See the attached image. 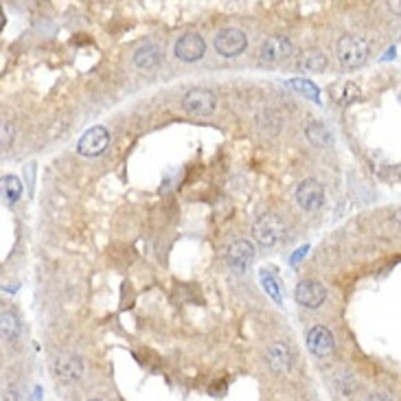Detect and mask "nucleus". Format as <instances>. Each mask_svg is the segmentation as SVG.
Returning a JSON list of instances; mask_svg holds the SVG:
<instances>
[{
	"mask_svg": "<svg viewBox=\"0 0 401 401\" xmlns=\"http://www.w3.org/2000/svg\"><path fill=\"white\" fill-rule=\"evenodd\" d=\"M336 55H338V62L344 68H357V66H362L368 58V42L359 35L347 33L338 40Z\"/></svg>",
	"mask_w": 401,
	"mask_h": 401,
	"instance_id": "obj_1",
	"label": "nucleus"
},
{
	"mask_svg": "<svg viewBox=\"0 0 401 401\" xmlns=\"http://www.w3.org/2000/svg\"><path fill=\"white\" fill-rule=\"evenodd\" d=\"M287 234V224L279 215H261L255 226H253V237L257 239V244L261 246H276L285 239Z\"/></svg>",
	"mask_w": 401,
	"mask_h": 401,
	"instance_id": "obj_2",
	"label": "nucleus"
},
{
	"mask_svg": "<svg viewBox=\"0 0 401 401\" xmlns=\"http://www.w3.org/2000/svg\"><path fill=\"white\" fill-rule=\"evenodd\" d=\"M182 108L193 117H211L215 110V94L206 88H191L185 94Z\"/></svg>",
	"mask_w": 401,
	"mask_h": 401,
	"instance_id": "obj_3",
	"label": "nucleus"
},
{
	"mask_svg": "<svg viewBox=\"0 0 401 401\" xmlns=\"http://www.w3.org/2000/svg\"><path fill=\"white\" fill-rule=\"evenodd\" d=\"M213 44H215V51L219 55H224V58H234V55L244 53L248 40H246V33L241 29H232V26H228V29H222L215 35Z\"/></svg>",
	"mask_w": 401,
	"mask_h": 401,
	"instance_id": "obj_4",
	"label": "nucleus"
},
{
	"mask_svg": "<svg viewBox=\"0 0 401 401\" xmlns=\"http://www.w3.org/2000/svg\"><path fill=\"white\" fill-rule=\"evenodd\" d=\"M296 202L305 211H318L325 204V187L318 180H302L296 187Z\"/></svg>",
	"mask_w": 401,
	"mask_h": 401,
	"instance_id": "obj_5",
	"label": "nucleus"
},
{
	"mask_svg": "<svg viewBox=\"0 0 401 401\" xmlns=\"http://www.w3.org/2000/svg\"><path fill=\"white\" fill-rule=\"evenodd\" d=\"M176 58L180 62H187V64H193L204 58L206 53V42L200 33H185L182 37L176 42Z\"/></svg>",
	"mask_w": 401,
	"mask_h": 401,
	"instance_id": "obj_6",
	"label": "nucleus"
},
{
	"mask_svg": "<svg viewBox=\"0 0 401 401\" xmlns=\"http://www.w3.org/2000/svg\"><path fill=\"white\" fill-rule=\"evenodd\" d=\"M294 298L298 305L307 307V309H318L325 302L327 298V287L321 283V281H314V279H307V281H300L296 292H294Z\"/></svg>",
	"mask_w": 401,
	"mask_h": 401,
	"instance_id": "obj_7",
	"label": "nucleus"
},
{
	"mask_svg": "<svg viewBox=\"0 0 401 401\" xmlns=\"http://www.w3.org/2000/svg\"><path fill=\"white\" fill-rule=\"evenodd\" d=\"M108 143H110V134L105 128L101 126H96V128H90L84 136L79 138V143H77V151L81 156H99L103 154V151L108 149Z\"/></svg>",
	"mask_w": 401,
	"mask_h": 401,
	"instance_id": "obj_8",
	"label": "nucleus"
},
{
	"mask_svg": "<svg viewBox=\"0 0 401 401\" xmlns=\"http://www.w3.org/2000/svg\"><path fill=\"white\" fill-rule=\"evenodd\" d=\"M226 261H228V266L232 272H237V274H246L248 268L253 266V261H255V246L250 241H234L230 248H228V253H226Z\"/></svg>",
	"mask_w": 401,
	"mask_h": 401,
	"instance_id": "obj_9",
	"label": "nucleus"
},
{
	"mask_svg": "<svg viewBox=\"0 0 401 401\" xmlns=\"http://www.w3.org/2000/svg\"><path fill=\"white\" fill-rule=\"evenodd\" d=\"M294 46L292 42H289V37L285 35H270L264 44H261V60H266V62H283L287 60L289 55H292Z\"/></svg>",
	"mask_w": 401,
	"mask_h": 401,
	"instance_id": "obj_10",
	"label": "nucleus"
},
{
	"mask_svg": "<svg viewBox=\"0 0 401 401\" xmlns=\"http://www.w3.org/2000/svg\"><path fill=\"white\" fill-rule=\"evenodd\" d=\"M53 370L55 375H58V379L66 384H75L84 377V362H81V357L77 355H62L55 359Z\"/></svg>",
	"mask_w": 401,
	"mask_h": 401,
	"instance_id": "obj_11",
	"label": "nucleus"
},
{
	"mask_svg": "<svg viewBox=\"0 0 401 401\" xmlns=\"http://www.w3.org/2000/svg\"><path fill=\"white\" fill-rule=\"evenodd\" d=\"M307 347L316 357H325L334 351V336L327 327L318 325L307 334Z\"/></svg>",
	"mask_w": 401,
	"mask_h": 401,
	"instance_id": "obj_12",
	"label": "nucleus"
},
{
	"mask_svg": "<svg viewBox=\"0 0 401 401\" xmlns=\"http://www.w3.org/2000/svg\"><path fill=\"white\" fill-rule=\"evenodd\" d=\"M266 362L274 373L283 375V373L292 368V353H289V349L283 342H272L266 351Z\"/></svg>",
	"mask_w": 401,
	"mask_h": 401,
	"instance_id": "obj_13",
	"label": "nucleus"
},
{
	"mask_svg": "<svg viewBox=\"0 0 401 401\" xmlns=\"http://www.w3.org/2000/svg\"><path fill=\"white\" fill-rule=\"evenodd\" d=\"M134 66L141 68V71H154V68L162 62V51L158 44L147 42L143 46H138L134 51Z\"/></svg>",
	"mask_w": 401,
	"mask_h": 401,
	"instance_id": "obj_14",
	"label": "nucleus"
},
{
	"mask_svg": "<svg viewBox=\"0 0 401 401\" xmlns=\"http://www.w3.org/2000/svg\"><path fill=\"white\" fill-rule=\"evenodd\" d=\"M296 66H298V71H305V73H323L327 68V55L316 49L305 51L298 58Z\"/></svg>",
	"mask_w": 401,
	"mask_h": 401,
	"instance_id": "obj_15",
	"label": "nucleus"
},
{
	"mask_svg": "<svg viewBox=\"0 0 401 401\" xmlns=\"http://www.w3.org/2000/svg\"><path fill=\"white\" fill-rule=\"evenodd\" d=\"M305 134L309 138V143L316 147H329L331 143H334V136H331L327 126L321 121H309L307 128H305Z\"/></svg>",
	"mask_w": 401,
	"mask_h": 401,
	"instance_id": "obj_16",
	"label": "nucleus"
},
{
	"mask_svg": "<svg viewBox=\"0 0 401 401\" xmlns=\"http://www.w3.org/2000/svg\"><path fill=\"white\" fill-rule=\"evenodd\" d=\"M331 96H334V101L340 103V105H349L351 101H355L359 96V88L351 81H342V84H334L331 86Z\"/></svg>",
	"mask_w": 401,
	"mask_h": 401,
	"instance_id": "obj_17",
	"label": "nucleus"
},
{
	"mask_svg": "<svg viewBox=\"0 0 401 401\" xmlns=\"http://www.w3.org/2000/svg\"><path fill=\"white\" fill-rule=\"evenodd\" d=\"M0 327H3V338L9 342L20 336V321L11 309H3V314H0Z\"/></svg>",
	"mask_w": 401,
	"mask_h": 401,
	"instance_id": "obj_18",
	"label": "nucleus"
},
{
	"mask_svg": "<svg viewBox=\"0 0 401 401\" xmlns=\"http://www.w3.org/2000/svg\"><path fill=\"white\" fill-rule=\"evenodd\" d=\"M3 193H5V200L9 204H16L22 196V182L16 176H5L3 178Z\"/></svg>",
	"mask_w": 401,
	"mask_h": 401,
	"instance_id": "obj_19",
	"label": "nucleus"
},
{
	"mask_svg": "<svg viewBox=\"0 0 401 401\" xmlns=\"http://www.w3.org/2000/svg\"><path fill=\"white\" fill-rule=\"evenodd\" d=\"M289 88H294L296 92L305 94L307 99H312L314 103H321V96H318L321 92H318V88L307 79H292V81H289Z\"/></svg>",
	"mask_w": 401,
	"mask_h": 401,
	"instance_id": "obj_20",
	"label": "nucleus"
},
{
	"mask_svg": "<svg viewBox=\"0 0 401 401\" xmlns=\"http://www.w3.org/2000/svg\"><path fill=\"white\" fill-rule=\"evenodd\" d=\"M261 285L266 287V292L276 300V302H281L283 300V294H281V285H279V281L274 279V274H270L268 270H264L261 272Z\"/></svg>",
	"mask_w": 401,
	"mask_h": 401,
	"instance_id": "obj_21",
	"label": "nucleus"
},
{
	"mask_svg": "<svg viewBox=\"0 0 401 401\" xmlns=\"http://www.w3.org/2000/svg\"><path fill=\"white\" fill-rule=\"evenodd\" d=\"M3 401H24V395L18 386H9V389H5V393H3Z\"/></svg>",
	"mask_w": 401,
	"mask_h": 401,
	"instance_id": "obj_22",
	"label": "nucleus"
},
{
	"mask_svg": "<svg viewBox=\"0 0 401 401\" xmlns=\"http://www.w3.org/2000/svg\"><path fill=\"white\" fill-rule=\"evenodd\" d=\"M11 138H13V128L9 123H3V147L9 149L11 147Z\"/></svg>",
	"mask_w": 401,
	"mask_h": 401,
	"instance_id": "obj_23",
	"label": "nucleus"
},
{
	"mask_svg": "<svg viewBox=\"0 0 401 401\" xmlns=\"http://www.w3.org/2000/svg\"><path fill=\"white\" fill-rule=\"evenodd\" d=\"M386 7L393 13H397V16H401V0H391V3H386Z\"/></svg>",
	"mask_w": 401,
	"mask_h": 401,
	"instance_id": "obj_24",
	"label": "nucleus"
},
{
	"mask_svg": "<svg viewBox=\"0 0 401 401\" xmlns=\"http://www.w3.org/2000/svg\"><path fill=\"white\" fill-rule=\"evenodd\" d=\"M366 401H391L389 397H386V395H370Z\"/></svg>",
	"mask_w": 401,
	"mask_h": 401,
	"instance_id": "obj_25",
	"label": "nucleus"
},
{
	"mask_svg": "<svg viewBox=\"0 0 401 401\" xmlns=\"http://www.w3.org/2000/svg\"><path fill=\"white\" fill-rule=\"evenodd\" d=\"M393 217H395V222H397V226L401 228V206H399V209L395 211V215H393Z\"/></svg>",
	"mask_w": 401,
	"mask_h": 401,
	"instance_id": "obj_26",
	"label": "nucleus"
},
{
	"mask_svg": "<svg viewBox=\"0 0 401 401\" xmlns=\"http://www.w3.org/2000/svg\"><path fill=\"white\" fill-rule=\"evenodd\" d=\"M90 401H99V399H90Z\"/></svg>",
	"mask_w": 401,
	"mask_h": 401,
	"instance_id": "obj_27",
	"label": "nucleus"
},
{
	"mask_svg": "<svg viewBox=\"0 0 401 401\" xmlns=\"http://www.w3.org/2000/svg\"><path fill=\"white\" fill-rule=\"evenodd\" d=\"M399 101H401V92H399Z\"/></svg>",
	"mask_w": 401,
	"mask_h": 401,
	"instance_id": "obj_28",
	"label": "nucleus"
}]
</instances>
